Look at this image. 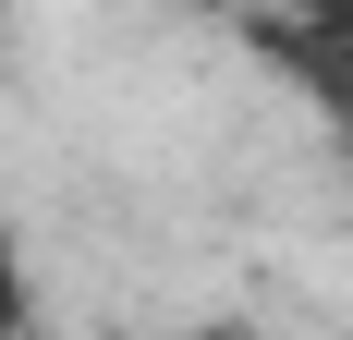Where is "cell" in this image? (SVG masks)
Segmentation results:
<instances>
[{"label": "cell", "instance_id": "1", "mask_svg": "<svg viewBox=\"0 0 353 340\" xmlns=\"http://www.w3.org/2000/svg\"><path fill=\"white\" fill-rule=\"evenodd\" d=\"M25 316H37V279H25V243L0 231V328H25Z\"/></svg>", "mask_w": 353, "mask_h": 340}, {"label": "cell", "instance_id": "2", "mask_svg": "<svg viewBox=\"0 0 353 340\" xmlns=\"http://www.w3.org/2000/svg\"><path fill=\"white\" fill-rule=\"evenodd\" d=\"M292 12H317V25H341V12H353V0H292Z\"/></svg>", "mask_w": 353, "mask_h": 340}]
</instances>
